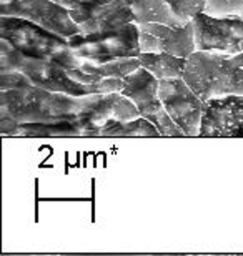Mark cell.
I'll return each mask as SVG.
<instances>
[{
	"instance_id": "cell-20",
	"label": "cell",
	"mask_w": 243,
	"mask_h": 256,
	"mask_svg": "<svg viewBox=\"0 0 243 256\" xmlns=\"http://www.w3.org/2000/svg\"><path fill=\"white\" fill-rule=\"evenodd\" d=\"M54 2L60 4V5H64V7H67L69 10H72V8H77V7H79L80 2H84V0H54Z\"/></svg>"
},
{
	"instance_id": "cell-2",
	"label": "cell",
	"mask_w": 243,
	"mask_h": 256,
	"mask_svg": "<svg viewBox=\"0 0 243 256\" xmlns=\"http://www.w3.org/2000/svg\"><path fill=\"white\" fill-rule=\"evenodd\" d=\"M185 82L201 100L243 95V52L195 50L187 58Z\"/></svg>"
},
{
	"instance_id": "cell-11",
	"label": "cell",
	"mask_w": 243,
	"mask_h": 256,
	"mask_svg": "<svg viewBox=\"0 0 243 256\" xmlns=\"http://www.w3.org/2000/svg\"><path fill=\"white\" fill-rule=\"evenodd\" d=\"M138 27L142 52H165L188 58L196 50L195 25L192 20L180 27L165 24H140Z\"/></svg>"
},
{
	"instance_id": "cell-17",
	"label": "cell",
	"mask_w": 243,
	"mask_h": 256,
	"mask_svg": "<svg viewBox=\"0 0 243 256\" xmlns=\"http://www.w3.org/2000/svg\"><path fill=\"white\" fill-rule=\"evenodd\" d=\"M167 2L182 24H188L195 15L205 12L208 5V0H167Z\"/></svg>"
},
{
	"instance_id": "cell-8",
	"label": "cell",
	"mask_w": 243,
	"mask_h": 256,
	"mask_svg": "<svg viewBox=\"0 0 243 256\" xmlns=\"http://www.w3.org/2000/svg\"><path fill=\"white\" fill-rule=\"evenodd\" d=\"M196 50H218L226 54L243 52V14L213 17L201 12L193 17Z\"/></svg>"
},
{
	"instance_id": "cell-7",
	"label": "cell",
	"mask_w": 243,
	"mask_h": 256,
	"mask_svg": "<svg viewBox=\"0 0 243 256\" xmlns=\"http://www.w3.org/2000/svg\"><path fill=\"white\" fill-rule=\"evenodd\" d=\"M158 95L165 110L185 135L198 136L205 102L195 94L183 76L160 80Z\"/></svg>"
},
{
	"instance_id": "cell-4",
	"label": "cell",
	"mask_w": 243,
	"mask_h": 256,
	"mask_svg": "<svg viewBox=\"0 0 243 256\" xmlns=\"http://www.w3.org/2000/svg\"><path fill=\"white\" fill-rule=\"evenodd\" d=\"M69 47L77 55L97 64L133 58L142 54L140 27L138 24L130 22L117 30H103L89 35L77 34L69 37Z\"/></svg>"
},
{
	"instance_id": "cell-9",
	"label": "cell",
	"mask_w": 243,
	"mask_h": 256,
	"mask_svg": "<svg viewBox=\"0 0 243 256\" xmlns=\"http://www.w3.org/2000/svg\"><path fill=\"white\" fill-rule=\"evenodd\" d=\"M0 15L30 20L64 37L80 34L70 10L54 0H0Z\"/></svg>"
},
{
	"instance_id": "cell-6",
	"label": "cell",
	"mask_w": 243,
	"mask_h": 256,
	"mask_svg": "<svg viewBox=\"0 0 243 256\" xmlns=\"http://www.w3.org/2000/svg\"><path fill=\"white\" fill-rule=\"evenodd\" d=\"M0 38L34 58H52L57 52L69 47V37L20 17H0Z\"/></svg>"
},
{
	"instance_id": "cell-1",
	"label": "cell",
	"mask_w": 243,
	"mask_h": 256,
	"mask_svg": "<svg viewBox=\"0 0 243 256\" xmlns=\"http://www.w3.org/2000/svg\"><path fill=\"white\" fill-rule=\"evenodd\" d=\"M94 96L95 94L85 96L59 94L37 85L0 90V115L10 116L19 124H75L94 102Z\"/></svg>"
},
{
	"instance_id": "cell-12",
	"label": "cell",
	"mask_w": 243,
	"mask_h": 256,
	"mask_svg": "<svg viewBox=\"0 0 243 256\" xmlns=\"http://www.w3.org/2000/svg\"><path fill=\"white\" fill-rule=\"evenodd\" d=\"M198 136H243V95L206 100Z\"/></svg>"
},
{
	"instance_id": "cell-18",
	"label": "cell",
	"mask_w": 243,
	"mask_h": 256,
	"mask_svg": "<svg viewBox=\"0 0 243 256\" xmlns=\"http://www.w3.org/2000/svg\"><path fill=\"white\" fill-rule=\"evenodd\" d=\"M205 14L213 17L243 14V0H208Z\"/></svg>"
},
{
	"instance_id": "cell-19",
	"label": "cell",
	"mask_w": 243,
	"mask_h": 256,
	"mask_svg": "<svg viewBox=\"0 0 243 256\" xmlns=\"http://www.w3.org/2000/svg\"><path fill=\"white\" fill-rule=\"evenodd\" d=\"M34 85L27 75L19 70H0V90L22 88V86Z\"/></svg>"
},
{
	"instance_id": "cell-15",
	"label": "cell",
	"mask_w": 243,
	"mask_h": 256,
	"mask_svg": "<svg viewBox=\"0 0 243 256\" xmlns=\"http://www.w3.org/2000/svg\"><path fill=\"white\" fill-rule=\"evenodd\" d=\"M100 136H162L152 122L145 116L135 120L118 122L110 118L100 128Z\"/></svg>"
},
{
	"instance_id": "cell-14",
	"label": "cell",
	"mask_w": 243,
	"mask_h": 256,
	"mask_svg": "<svg viewBox=\"0 0 243 256\" xmlns=\"http://www.w3.org/2000/svg\"><path fill=\"white\" fill-rule=\"evenodd\" d=\"M138 60H140L143 68H147L158 80L183 76L185 66H187V58L185 57H177V55L165 52H142L138 55Z\"/></svg>"
},
{
	"instance_id": "cell-5",
	"label": "cell",
	"mask_w": 243,
	"mask_h": 256,
	"mask_svg": "<svg viewBox=\"0 0 243 256\" xmlns=\"http://www.w3.org/2000/svg\"><path fill=\"white\" fill-rule=\"evenodd\" d=\"M158 86L160 80L157 76L140 66L135 72L123 76L120 94L128 96L137 105L140 115L152 122L162 136H187L182 128L168 115V112L165 110L158 95Z\"/></svg>"
},
{
	"instance_id": "cell-16",
	"label": "cell",
	"mask_w": 243,
	"mask_h": 256,
	"mask_svg": "<svg viewBox=\"0 0 243 256\" xmlns=\"http://www.w3.org/2000/svg\"><path fill=\"white\" fill-rule=\"evenodd\" d=\"M15 135L22 136H82L74 122L57 124H19Z\"/></svg>"
},
{
	"instance_id": "cell-13",
	"label": "cell",
	"mask_w": 243,
	"mask_h": 256,
	"mask_svg": "<svg viewBox=\"0 0 243 256\" xmlns=\"http://www.w3.org/2000/svg\"><path fill=\"white\" fill-rule=\"evenodd\" d=\"M135 24H165L180 27L182 24L173 14L167 0H133L132 5Z\"/></svg>"
},
{
	"instance_id": "cell-3",
	"label": "cell",
	"mask_w": 243,
	"mask_h": 256,
	"mask_svg": "<svg viewBox=\"0 0 243 256\" xmlns=\"http://www.w3.org/2000/svg\"><path fill=\"white\" fill-rule=\"evenodd\" d=\"M0 70H19L27 75L34 85L59 94L74 96L100 94L95 86L80 84L72 78L64 66L55 64L54 60L27 57L4 38H0Z\"/></svg>"
},
{
	"instance_id": "cell-10",
	"label": "cell",
	"mask_w": 243,
	"mask_h": 256,
	"mask_svg": "<svg viewBox=\"0 0 243 256\" xmlns=\"http://www.w3.org/2000/svg\"><path fill=\"white\" fill-rule=\"evenodd\" d=\"M132 5L133 0H84L70 10V17L84 35L117 30L133 22Z\"/></svg>"
}]
</instances>
